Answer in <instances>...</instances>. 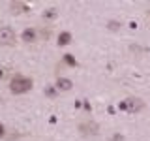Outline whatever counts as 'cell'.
<instances>
[{"label": "cell", "instance_id": "6da1fadb", "mask_svg": "<svg viewBox=\"0 0 150 141\" xmlns=\"http://www.w3.org/2000/svg\"><path fill=\"white\" fill-rule=\"evenodd\" d=\"M32 85H34V81L30 77H25V75L17 73L11 79V83H9V90L13 94H26L28 90H32Z\"/></svg>", "mask_w": 150, "mask_h": 141}, {"label": "cell", "instance_id": "7a4b0ae2", "mask_svg": "<svg viewBox=\"0 0 150 141\" xmlns=\"http://www.w3.org/2000/svg\"><path fill=\"white\" fill-rule=\"evenodd\" d=\"M144 103L139 100V98H128V100H122L118 103V109L120 111H126V113H139L143 109Z\"/></svg>", "mask_w": 150, "mask_h": 141}, {"label": "cell", "instance_id": "3957f363", "mask_svg": "<svg viewBox=\"0 0 150 141\" xmlns=\"http://www.w3.org/2000/svg\"><path fill=\"white\" fill-rule=\"evenodd\" d=\"M15 43V30L11 26H0V45Z\"/></svg>", "mask_w": 150, "mask_h": 141}, {"label": "cell", "instance_id": "277c9868", "mask_svg": "<svg viewBox=\"0 0 150 141\" xmlns=\"http://www.w3.org/2000/svg\"><path fill=\"white\" fill-rule=\"evenodd\" d=\"M54 87H56V90L68 92V90H71L73 81H71V79H68V77H58V79H56V83H54Z\"/></svg>", "mask_w": 150, "mask_h": 141}, {"label": "cell", "instance_id": "5b68a950", "mask_svg": "<svg viewBox=\"0 0 150 141\" xmlns=\"http://www.w3.org/2000/svg\"><path fill=\"white\" fill-rule=\"evenodd\" d=\"M23 41H26V43H32V41L38 40V32L34 28H26V30H23Z\"/></svg>", "mask_w": 150, "mask_h": 141}, {"label": "cell", "instance_id": "8992f818", "mask_svg": "<svg viewBox=\"0 0 150 141\" xmlns=\"http://www.w3.org/2000/svg\"><path fill=\"white\" fill-rule=\"evenodd\" d=\"M9 9H11V13H13V15H19V13H25V11H28V8H26L23 2H13L11 6H9Z\"/></svg>", "mask_w": 150, "mask_h": 141}, {"label": "cell", "instance_id": "52a82bcc", "mask_svg": "<svg viewBox=\"0 0 150 141\" xmlns=\"http://www.w3.org/2000/svg\"><path fill=\"white\" fill-rule=\"evenodd\" d=\"M68 43H71V34H69V32H60L58 45H68Z\"/></svg>", "mask_w": 150, "mask_h": 141}, {"label": "cell", "instance_id": "ba28073f", "mask_svg": "<svg viewBox=\"0 0 150 141\" xmlns=\"http://www.w3.org/2000/svg\"><path fill=\"white\" fill-rule=\"evenodd\" d=\"M58 17V9L56 8H49L43 11V19H56Z\"/></svg>", "mask_w": 150, "mask_h": 141}, {"label": "cell", "instance_id": "9c48e42d", "mask_svg": "<svg viewBox=\"0 0 150 141\" xmlns=\"http://www.w3.org/2000/svg\"><path fill=\"white\" fill-rule=\"evenodd\" d=\"M45 94H47V96H51V98H53L54 94H56V87H54V85H51V87H47V88H45Z\"/></svg>", "mask_w": 150, "mask_h": 141}, {"label": "cell", "instance_id": "30bf717a", "mask_svg": "<svg viewBox=\"0 0 150 141\" xmlns=\"http://www.w3.org/2000/svg\"><path fill=\"white\" fill-rule=\"evenodd\" d=\"M64 60H66V62H68V64H71V66H75V58H73L71 55H64Z\"/></svg>", "mask_w": 150, "mask_h": 141}, {"label": "cell", "instance_id": "8fae6325", "mask_svg": "<svg viewBox=\"0 0 150 141\" xmlns=\"http://www.w3.org/2000/svg\"><path fill=\"white\" fill-rule=\"evenodd\" d=\"M6 135V128H4V124H0V137H4Z\"/></svg>", "mask_w": 150, "mask_h": 141}, {"label": "cell", "instance_id": "7c38bea8", "mask_svg": "<svg viewBox=\"0 0 150 141\" xmlns=\"http://www.w3.org/2000/svg\"><path fill=\"white\" fill-rule=\"evenodd\" d=\"M4 77H6V70L0 68V79H4Z\"/></svg>", "mask_w": 150, "mask_h": 141}]
</instances>
